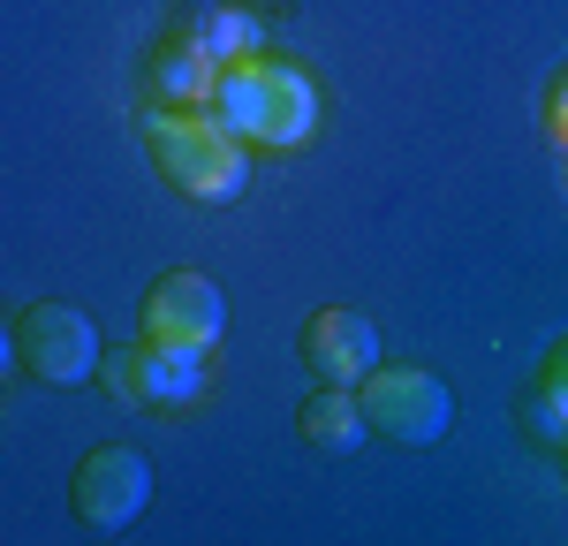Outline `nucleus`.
Wrapping results in <instances>:
<instances>
[{"instance_id": "nucleus-1", "label": "nucleus", "mask_w": 568, "mask_h": 546, "mask_svg": "<svg viewBox=\"0 0 568 546\" xmlns=\"http://www.w3.org/2000/svg\"><path fill=\"white\" fill-rule=\"evenodd\" d=\"M144 144L160 160V175L175 182L182 198H235L251 182V160H243V136H227L205 114V107H152L144 114Z\"/></svg>"}, {"instance_id": "nucleus-2", "label": "nucleus", "mask_w": 568, "mask_h": 546, "mask_svg": "<svg viewBox=\"0 0 568 546\" xmlns=\"http://www.w3.org/2000/svg\"><path fill=\"white\" fill-rule=\"evenodd\" d=\"M356 403H364V425L372 433H387L402 448H425L447 433V417H455V395H447V380L425 372V364H379L364 387H356Z\"/></svg>"}, {"instance_id": "nucleus-3", "label": "nucleus", "mask_w": 568, "mask_h": 546, "mask_svg": "<svg viewBox=\"0 0 568 546\" xmlns=\"http://www.w3.org/2000/svg\"><path fill=\"white\" fill-rule=\"evenodd\" d=\"M16 357L31 364L45 387H84V380H99L106 350H99V326L77 304H31L23 326H16Z\"/></svg>"}, {"instance_id": "nucleus-4", "label": "nucleus", "mask_w": 568, "mask_h": 546, "mask_svg": "<svg viewBox=\"0 0 568 546\" xmlns=\"http://www.w3.org/2000/svg\"><path fill=\"white\" fill-rule=\"evenodd\" d=\"M220 326H227V304H220V289L205 273H160L152 281V296H144V342H160V350H182V357H205L220 342Z\"/></svg>"}, {"instance_id": "nucleus-5", "label": "nucleus", "mask_w": 568, "mask_h": 546, "mask_svg": "<svg viewBox=\"0 0 568 546\" xmlns=\"http://www.w3.org/2000/svg\"><path fill=\"white\" fill-rule=\"evenodd\" d=\"M106 387L130 410H182L205 395V357H182V350H160V342H130V350L106 357Z\"/></svg>"}, {"instance_id": "nucleus-6", "label": "nucleus", "mask_w": 568, "mask_h": 546, "mask_svg": "<svg viewBox=\"0 0 568 546\" xmlns=\"http://www.w3.org/2000/svg\"><path fill=\"white\" fill-rule=\"evenodd\" d=\"M152 501V463L136 448H91L77 463V516L91 532H130Z\"/></svg>"}, {"instance_id": "nucleus-7", "label": "nucleus", "mask_w": 568, "mask_h": 546, "mask_svg": "<svg viewBox=\"0 0 568 546\" xmlns=\"http://www.w3.org/2000/svg\"><path fill=\"white\" fill-rule=\"evenodd\" d=\"M304 364L326 380V387H364L379 372V326L349 304H326V312L304 326Z\"/></svg>"}, {"instance_id": "nucleus-8", "label": "nucleus", "mask_w": 568, "mask_h": 546, "mask_svg": "<svg viewBox=\"0 0 568 546\" xmlns=\"http://www.w3.org/2000/svg\"><path fill=\"white\" fill-rule=\"evenodd\" d=\"M311 130H318V91H311V77L288 69V61H265V130H258V144L296 152V144H311Z\"/></svg>"}, {"instance_id": "nucleus-9", "label": "nucleus", "mask_w": 568, "mask_h": 546, "mask_svg": "<svg viewBox=\"0 0 568 546\" xmlns=\"http://www.w3.org/2000/svg\"><path fill=\"white\" fill-rule=\"evenodd\" d=\"M213 77H220V61L190 39V31H175L168 46H152V61H144V84H152V99H168V107H205Z\"/></svg>"}, {"instance_id": "nucleus-10", "label": "nucleus", "mask_w": 568, "mask_h": 546, "mask_svg": "<svg viewBox=\"0 0 568 546\" xmlns=\"http://www.w3.org/2000/svg\"><path fill=\"white\" fill-rule=\"evenodd\" d=\"M372 425H364V403H356V387H326L318 380V395L304 403V441L311 448H356Z\"/></svg>"}, {"instance_id": "nucleus-11", "label": "nucleus", "mask_w": 568, "mask_h": 546, "mask_svg": "<svg viewBox=\"0 0 568 546\" xmlns=\"http://www.w3.org/2000/svg\"><path fill=\"white\" fill-rule=\"evenodd\" d=\"M190 39L205 46L213 61H251L265 46V31H258V16H243V8H190Z\"/></svg>"}, {"instance_id": "nucleus-12", "label": "nucleus", "mask_w": 568, "mask_h": 546, "mask_svg": "<svg viewBox=\"0 0 568 546\" xmlns=\"http://www.w3.org/2000/svg\"><path fill=\"white\" fill-rule=\"evenodd\" d=\"M530 417L546 425V433H568V342L554 357L538 364V395H530Z\"/></svg>"}, {"instance_id": "nucleus-13", "label": "nucleus", "mask_w": 568, "mask_h": 546, "mask_svg": "<svg viewBox=\"0 0 568 546\" xmlns=\"http://www.w3.org/2000/svg\"><path fill=\"white\" fill-rule=\"evenodd\" d=\"M546 130H554V144H568V77H554V91H546Z\"/></svg>"}, {"instance_id": "nucleus-14", "label": "nucleus", "mask_w": 568, "mask_h": 546, "mask_svg": "<svg viewBox=\"0 0 568 546\" xmlns=\"http://www.w3.org/2000/svg\"><path fill=\"white\" fill-rule=\"evenodd\" d=\"M8 364H16V334L0 326V372H8Z\"/></svg>"}, {"instance_id": "nucleus-15", "label": "nucleus", "mask_w": 568, "mask_h": 546, "mask_svg": "<svg viewBox=\"0 0 568 546\" xmlns=\"http://www.w3.org/2000/svg\"><path fill=\"white\" fill-rule=\"evenodd\" d=\"M561 152H568V144H561Z\"/></svg>"}]
</instances>
